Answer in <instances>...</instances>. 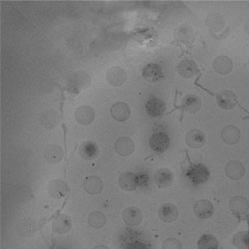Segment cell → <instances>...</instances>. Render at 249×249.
I'll return each instance as SVG.
<instances>
[{
    "label": "cell",
    "mask_w": 249,
    "mask_h": 249,
    "mask_svg": "<svg viewBox=\"0 0 249 249\" xmlns=\"http://www.w3.org/2000/svg\"><path fill=\"white\" fill-rule=\"evenodd\" d=\"M61 249H65V248H61Z\"/></svg>",
    "instance_id": "d6a6232c"
},
{
    "label": "cell",
    "mask_w": 249,
    "mask_h": 249,
    "mask_svg": "<svg viewBox=\"0 0 249 249\" xmlns=\"http://www.w3.org/2000/svg\"><path fill=\"white\" fill-rule=\"evenodd\" d=\"M213 68L220 75L230 74L233 69V63L227 56H219L213 61Z\"/></svg>",
    "instance_id": "44dd1931"
},
{
    "label": "cell",
    "mask_w": 249,
    "mask_h": 249,
    "mask_svg": "<svg viewBox=\"0 0 249 249\" xmlns=\"http://www.w3.org/2000/svg\"><path fill=\"white\" fill-rule=\"evenodd\" d=\"M225 174L231 179H240L245 174V168L242 162L238 160H231L225 165Z\"/></svg>",
    "instance_id": "ba28073f"
},
{
    "label": "cell",
    "mask_w": 249,
    "mask_h": 249,
    "mask_svg": "<svg viewBox=\"0 0 249 249\" xmlns=\"http://www.w3.org/2000/svg\"><path fill=\"white\" fill-rule=\"evenodd\" d=\"M75 118L81 124H90L95 119V112L90 106H81L76 110Z\"/></svg>",
    "instance_id": "7402d4cb"
},
{
    "label": "cell",
    "mask_w": 249,
    "mask_h": 249,
    "mask_svg": "<svg viewBox=\"0 0 249 249\" xmlns=\"http://www.w3.org/2000/svg\"><path fill=\"white\" fill-rule=\"evenodd\" d=\"M115 150L122 157L131 156L135 151V143L128 137L119 138L115 142Z\"/></svg>",
    "instance_id": "5b68a950"
},
{
    "label": "cell",
    "mask_w": 249,
    "mask_h": 249,
    "mask_svg": "<svg viewBox=\"0 0 249 249\" xmlns=\"http://www.w3.org/2000/svg\"><path fill=\"white\" fill-rule=\"evenodd\" d=\"M170 144H171V141L169 136L162 132H158L154 134L150 141L151 149L158 154L164 153L170 148Z\"/></svg>",
    "instance_id": "7a4b0ae2"
},
{
    "label": "cell",
    "mask_w": 249,
    "mask_h": 249,
    "mask_svg": "<svg viewBox=\"0 0 249 249\" xmlns=\"http://www.w3.org/2000/svg\"><path fill=\"white\" fill-rule=\"evenodd\" d=\"M142 77L148 82H158L163 77L162 68L159 64L151 63L142 69Z\"/></svg>",
    "instance_id": "8fae6325"
},
{
    "label": "cell",
    "mask_w": 249,
    "mask_h": 249,
    "mask_svg": "<svg viewBox=\"0 0 249 249\" xmlns=\"http://www.w3.org/2000/svg\"><path fill=\"white\" fill-rule=\"evenodd\" d=\"M178 74L185 79H190L195 77L198 73V68L196 64V62L190 59H184L179 62L178 65Z\"/></svg>",
    "instance_id": "8992f818"
},
{
    "label": "cell",
    "mask_w": 249,
    "mask_h": 249,
    "mask_svg": "<svg viewBox=\"0 0 249 249\" xmlns=\"http://www.w3.org/2000/svg\"><path fill=\"white\" fill-rule=\"evenodd\" d=\"M186 143L190 148L193 149H200L204 146L205 143V136L199 130H191L185 138Z\"/></svg>",
    "instance_id": "9a60e30c"
},
{
    "label": "cell",
    "mask_w": 249,
    "mask_h": 249,
    "mask_svg": "<svg viewBox=\"0 0 249 249\" xmlns=\"http://www.w3.org/2000/svg\"><path fill=\"white\" fill-rule=\"evenodd\" d=\"M233 244L237 249H249V232H237L233 237Z\"/></svg>",
    "instance_id": "f1b7e54d"
},
{
    "label": "cell",
    "mask_w": 249,
    "mask_h": 249,
    "mask_svg": "<svg viewBox=\"0 0 249 249\" xmlns=\"http://www.w3.org/2000/svg\"><path fill=\"white\" fill-rule=\"evenodd\" d=\"M106 215L101 212H93L88 216V222L89 225L93 228H102L104 225L106 224Z\"/></svg>",
    "instance_id": "83f0119b"
},
{
    "label": "cell",
    "mask_w": 249,
    "mask_h": 249,
    "mask_svg": "<svg viewBox=\"0 0 249 249\" xmlns=\"http://www.w3.org/2000/svg\"><path fill=\"white\" fill-rule=\"evenodd\" d=\"M161 249H182V245L176 238H168L163 241Z\"/></svg>",
    "instance_id": "f546056e"
},
{
    "label": "cell",
    "mask_w": 249,
    "mask_h": 249,
    "mask_svg": "<svg viewBox=\"0 0 249 249\" xmlns=\"http://www.w3.org/2000/svg\"><path fill=\"white\" fill-rule=\"evenodd\" d=\"M45 159L51 163H58L63 159V151L56 144H50L44 152Z\"/></svg>",
    "instance_id": "484cf974"
},
{
    "label": "cell",
    "mask_w": 249,
    "mask_h": 249,
    "mask_svg": "<svg viewBox=\"0 0 249 249\" xmlns=\"http://www.w3.org/2000/svg\"><path fill=\"white\" fill-rule=\"evenodd\" d=\"M155 182L160 189L169 188L174 182V175L168 169H160L155 174Z\"/></svg>",
    "instance_id": "4fadbf2b"
},
{
    "label": "cell",
    "mask_w": 249,
    "mask_h": 249,
    "mask_svg": "<svg viewBox=\"0 0 249 249\" xmlns=\"http://www.w3.org/2000/svg\"><path fill=\"white\" fill-rule=\"evenodd\" d=\"M194 212L198 218L207 219L213 216L214 213V207L210 200L200 199L195 203Z\"/></svg>",
    "instance_id": "3957f363"
},
{
    "label": "cell",
    "mask_w": 249,
    "mask_h": 249,
    "mask_svg": "<svg viewBox=\"0 0 249 249\" xmlns=\"http://www.w3.org/2000/svg\"><path fill=\"white\" fill-rule=\"evenodd\" d=\"M241 134L237 127L235 126H226L221 131L222 141L227 144H236L240 140Z\"/></svg>",
    "instance_id": "ffe728a7"
},
{
    "label": "cell",
    "mask_w": 249,
    "mask_h": 249,
    "mask_svg": "<svg viewBox=\"0 0 249 249\" xmlns=\"http://www.w3.org/2000/svg\"><path fill=\"white\" fill-rule=\"evenodd\" d=\"M147 113L152 117H160L165 111V103L156 97H151L146 103Z\"/></svg>",
    "instance_id": "52a82bcc"
},
{
    "label": "cell",
    "mask_w": 249,
    "mask_h": 249,
    "mask_svg": "<svg viewBox=\"0 0 249 249\" xmlns=\"http://www.w3.org/2000/svg\"><path fill=\"white\" fill-rule=\"evenodd\" d=\"M79 153L83 159H85L87 160H93L97 159L99 155V147L94 142L87 141L81 144Z\"/></svg>",
    "instance_id": "e0dca14e"
},
{
    "label": "cell",
    "mask_w": 249,
    "mask_h": 249,
    "mask_svg": "<svg viewBox=\"0 0 249 249\" xmlns=\"http://www.w3.org/2000/svg\"><path fill=\"white\" fill-rule=\"evenodd\" d=\"M159 216L164 222H173L178 216V207L172 203H164L159 209Z\"/></svg>",
    "instance_id": "7c38bea8"
},
{
    "label": "cell",
    "mask_w": 249,
    "mask_h": 249,
    "mask_svg": "<svg viewBox=\"0 0 249 249\" xmlns=\"http://www.w3.org/2000/svg\"><path fill=\"white\" fill-rule=\"evenodd\" d=\"M230 210L235 215H244L249 211V201L243 196H234L230 202Z\"/></svg>",
    "instance_id": "9c48e42d"
},
{
    "label": "cell",
    "mask_w": 249,
    "mask_h": 249,
    "mask_svg": "<svg viewBox=\"0 0 249 249\" xmlns=\"http://www.w3.org/2000/svg\"><path fill=\"white\" fill-rule=\"evenodd\" d=\"M119 185L124 191L133 192L139 185V178L136 174L132 172H126L120 176L119 178Z\"/></svg>",
    "instance_id": "277c9868"
},
{
    "label": "cell",
    "mask_w": 249,
    "mask_h": 249,
    "mask_svg": "<svg viewBox=\"0 0 249 249\" xmlns=\"http://www.w3.org/2000/svg\"><path fill=\"white\" fill-rule=\"evenodd\" d=\"M182 108L191 114L197 113L201 108V100L196 95H188L182 100Z\"/></svg>",
    "instance_id": "cb8c5ba5"
},
{
    "label": "cell",
    "mask_w": 249,
    "mask_h": 249,
    "mask_svg": "<svg viewBox=\"0 0 249 249\" xmlns=\"http://www.w3.org/2000/svg\"><path fill=\"white\" fill-rule=\"evenodd\" d=\"M111 114L115 120L119 122H124V121H127L130 118L131 110L126 103L119 102V103H116L115 105L111 108Z\"/></svg>",
    "instance_id": "ac0fdd59"
},
{
    "label": "cell",
    "mask_w": 249,
    "mask_h": 249,
    "mask_svg": "<svg viewBox=\"0 0 249 249\" xmlns=\"http://www.w3.org/2000/svg\"><path fill=\"white\" fill-rule=\"evenodd\" d=\"M186 177H188V178L191 180L193 184L197 185L209 180L211 173L205 165L198 163L194 164L191 168H189L188 173H186Z\"/></svg>",
    "instance_id": "6da1fadb"
},
{
    "label": "cell",
    "mask_w": 249,
    "mask_h": 249,
    "mask_svg": "<svg viewBox=\"0 0 249 249\" xmlns=\"http://www.w3.org/2000/svg\"><path fill=\"white\" fill-rule=\"evenodd\" d=\"M218 106L223 110H231L235 107L236 105V96L231 91H222L220 94L217 95L216 98Z\"/></svg>",
    "instance_id": "30bf717a"
},
{
    "label": "cell",
    "mask_w": 249,
    "mask_h": 249,
    "mask_svg": "<svg viewBox=\"0 0 249 249\" xmlns=\"http://www.w3.org/2000/svg\"><path fill=\"white\" fill-rule=\"evenodd\" d=\"M123 219L130 226H137L142 220V213L138 207H128L123 213Z\"/></svg>",
    "instance_id": "d6986e66"
},
{
    "label": "cell",
    "mask_w": 249,
    "mask_h": 249,
    "mask_svg": "<svg viewBox=\"0 0 249 249\" xmlns=\"http://www.w3.org/2000/svg\"><path fill=\"white\" fill-rule=\"evenodd\" d=\"M245 31L247 32V33H249V19L247 20V21H246V23H245Z\"/></svg>",
    "instance_id": "1f68e13d"
},
{
    "label": "cell",
    "mask_w": 249,
    "mask_h": 249,
    "mask_svg": "<svg viewBox=\"0 0 249 249\" xmlns=\"http://www.w3.org/2000/svg\"><path fill=\"white\" fill-rule=\"evenodd\" d=\"M48 193H49L50 196H52L54 198L64 197L68 193L67 184L61 179H54L49 182Z\"/></svg>",
    "instance_id": "2e32d148"
},
{
    "label": "cell",
    "mask_w": 249,
    "mask_h": 249,
    "mask_svg": "<svg viewBox=\"0 0 249 249\" xmlns=\"http://www.w3.org/2000/svg\"><path fill=\"white\" fill-rule=\"evenodd\" d=\"M84 189L89 195H99L103 191V181L100 178L96 176L88 177L84 180Z\"/></svg>",
    "instance_id": "d4e9b609"
},
{
    "label": "cell",
    "mask_w": 249,
    "mask_h": 249,
    "mask_svg": "<svg viewBox=\"0 0 249 249\" xmlns=\"http://www.w3.org/2000/svg\"><path fill=\"white\" fill-rule=\"evenodd\" d=\"M71 219L65 214L58 215L53 221V230L58 234L67 233L71 230Z\"/></svg>",
    "instance_id": "603a6c76"
},
{
    "label": "cell",
    "mask_w": 249,
    "mask_h": 249,
    "mask_svg": "<svg viewBox=\"0 0 249 249\" xmlns=\"http://www.w3.org/2000/svg\"><path fill=\"white\" fill-rule=\"evenodd\" d=\"M126 79V72L121 67H112L107 72V80L112 86H122Z\"/></svg>",
    "instance_id": "5bb4252c"
},
{
    "label": "cell",
    "mask_w": 249,
    "mask_h": 249,
    "mask_svg": "<svg viewBox=\"0 0 249 249\" xmlns=\"http://www.w3.org/2000/svg\"><path fill=\"white\" fill-rule=\"evenodd\" d=\"M93 249H109V247H107V246H104V245H99V246L94 247Z\"/></svg>",
    "instance_id": "4dcf8cb0"
},
{
    "label": "cell",
    "mask_w": 249,
    "mask_h": 249,
    "mask_svg": "<svg viewBox=\"0 0 249 249\" xmlns=\"http://www.w3.org/2000/svg\"><path fill=\"white\" fill-rule=\"evenodd\" d=\"M248 63H249V60H248Z\"/></svg>",
    "instance_id": "836d02e7"
},
{
    "label": "cell",
    "mask_w": 249,
    "mask_h": 249,
    "mask_svg": "<svg viewBox=\"0 0 249 249\" xmlns=\"http://www.w3.org/2000/svg\"><path fill=\"white\" fill-rule=\"evenodd\" d=\"M197 246L199 249H217L218 241L212 234H203L198 239Z\"/></svg>",
    "instance_id": "4316f807"
}]
</instances>
